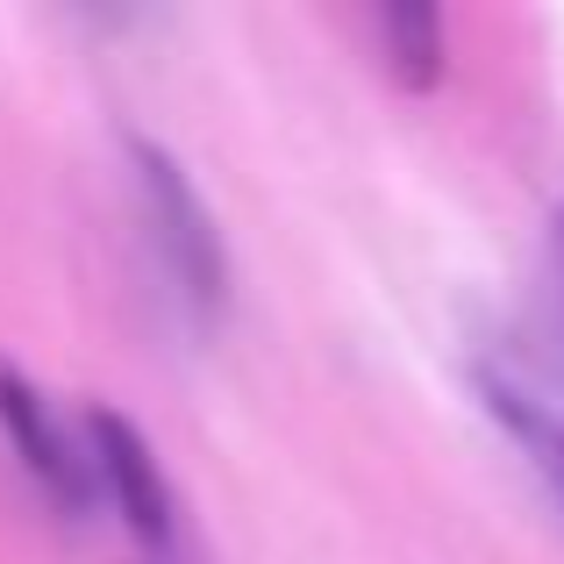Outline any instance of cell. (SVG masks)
Here are the masks:
<instances>
[{"label":"cell","mask_w":564,"mask_h":564,"mask_svg":"<svg viewBox=\"0 0 564 564\" xmlns=\"http://www.w3.org/2000/svg\"><path fill=\"white\" fill-rule=\"evenodd\" d=\"M479 400L536 465V479L564 500V386H551L529 358L514 350H486L479 358Z\"/></svg>","instance_id":"cell-4"},{"label":"cell","mask_w":564,"mask_h":564,"mask_svg":"<svg viewBox=\"0 0 564 564\" xmlns=\"http://www.w3.org/2000/svg\"><path fill=\"white\" fill-rule=\"evenodd\" d=\"M86 465H94V500H108L143 543H172V486L158 471L151 443L137 436V422H122L115 408L79 414Z\"/></svg>","instance_id":"cell-3"},{"label":"cell","mask_w":564,"mask_h":564,"mask_svg":"<svg viewBox=\"0 0 564 564\" xmlns=\"http://www.w3.org/2000/svg\"><path fill=\"white\" fill-rule=\"evenodd\" d=\"M129 165H137V200H143V221H151V243H158V264L180 279V293L200 315H215L221 293H229V258H221V236H215V215L200 207V193L186 186V172L172 165L158 143H129Z\"/></svg>","instance_id":"cell-1"},{"label":"cell","mask_w":564,"mask_h":564,"mask_svg":"<svg viewBox=\"0 0 564 564\" xmlns=\"http://www.w3.org/2000/svg\"><path fill=\"white\" fill-rule=\"evenodd\" d=\"M0 429H8L22 471L65 514H86V508H94V465H86L79 422H65V414L51 408V393H36V386H29L22 372H8V365H0Z\"/></svg>","instance_id":"cell-2"},{"label":"cell","mask_w":564,"mask_h":564,"mask_svg":"<svg viewBox=\"0 0 564 564\" xmlns=\"http://www.w3.org/2000/svg\"><path fill=\"white\" fill-rule=\"evenodd\" d=\"M372 29H379L386 65H393L408 86L443 79V14H429V8H386Z\"/></svg>","instance_id":"cell-5"}]
</instances>
